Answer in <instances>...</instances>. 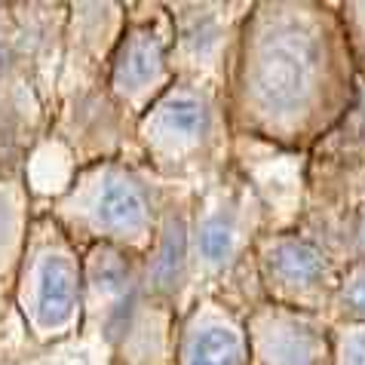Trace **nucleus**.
<instances>
[{"instance_id":"f03ea898","label":"nucleus","mask_w":365,"mask_h":365,"mask_svg":"<svg viewBox=\"0 0 365 365\" xmlns=\"http://www.w3.org/2000/svg\"><path fill=\"white\" fill-rule=\"evenodd\" d=\"M270 227V202L237 154L190 187V301L221 295L240 310L258 304L252 252Z\"/></svg>"},{"instance_id":"f3484780","label":"nucleus","mask_w":365,"mask_h":365,"mask_svg":"<svg viewBox=\"0 0 365 365\" xmlns=\"http://www.w3.org/2000/svg\"><path fill=\"white\" fill-rule=\"evenodd\" d=\"M34 212L31 178H0V295H9Z\"/></svg>"},{"instance_id":"0eeeda50","label":"nucleus","mask_w":365,"mask_h":365,"mask_svg":"<svg viewBox=\"0 0 365 365\" xmlns=\"http://www.w3.org/2000/svg\"><path fill=\"white\" fill-rule=\"evenodd\" d=\"M252 277L261 301L292 310L326 313L341 277V261L307 227L277 225L252 252Z\"/></svg>"},{"instance_id":"423d86ee","label":"nucleus","mask_w":365,"mask_h":365,"mask_svg":"<svg viewBox=\"0 0 365 365\" xmlns=\"http://www.w3.org/2000/svg\"><path fill=\"white\" fill-rule=\"evenodd\" d=\"M9 304L34 350L83 341V252L46 209L31 218Z\"/></svg>"},{"instance_id":"39448f33","label":"nucleus","mask_w":365,"mask_h":365,"mask_svg":"<svg viewBox=\"0 0 365 365\" xmlns=\"http://www.w3.org/2000/svg\"><path fill=\"white\" fill-rule=\"evenodd\" d=\"M133 138L138 163L178 187L200 185L237 154L225 93L181 77L135 120Z\"/></svg>"},{"instance_id":"aec40b11","label":"nucleus","mask_w":365,"mask_h":365,"mask_svg":"<svg viewBox=\"0 0 365 365\" xmlns=\"http://www.w3.org/2000/svg\"><path fill=\"white\" fill-rule=\"evenodd\" d=\"M341 242H344V261H365V190L347 206L341 221ZM344 264V267H347Z\"/></svg>"},{"instance_id":"1a4fd4ad","label":"nucleus","mask_w":365,"mask_h":365,"mask_svg":"<svg viewBox=\"0 0 365 365\" xmlns=\"http://www.w3.org/2000/svg\"><path fill=\"white\" fill-rule=\"evenodd\" d=\"M133 129L135 123L110 98L108 80L56 83L49 138L74 157V169L114 157L138 160Z\"/></svg>"},{"instance_id":"7ed1b4c3","label":"nucleus","mask_w":365,"mask_h":365,"mask_svg":"<svg viewBox=\"0 0 365 365\" xmlns=\"http://www.w3.org/2000/svg\"><path fill=\"white\" fill-rule=\"evenodd\" d=\"M83 252V338H93L105 365H175V307L145 289L141 258L114 246Z\"/></svg>"},{"instance_id":"a211bd4d","label":"nucleus","mask_w":365,"mask_h":365,"mask_svg":"<svg viewBox=\"0 0 365 365\" xmlns=\"http://www.w3.org/2000/svg\"><path fill=\"white\" fill-rule=\"evenodd\" d=\"M326 317L331 326H365V261L341 267Z\"/></svg>"},{"instance_id":"6e6552de","label":"nucleus","mask_w":365,"mask_h":365,"mask_svg":"<svg viewBox=\"0 0 365 365\" xmlns=\"http://www.w3.org/2000/svg\"><path fill=\"white\" fill-rule=\"evenodd\" d=\"M175 80L172 16L166 4H126V22L108 62V93L133 120L141 117Z\"/></svg>"},{"instance_id":"f257e3e1","label":"nucleus","mask_w":365,"mask_h":365,"mask_svg":"<svg viewBox=\"0 0 365 365\" xmlns=\"http://www.w3.org/2000/svg\"><path fill=\"white\" fill-rule=\"evenodd\" d=\"M362 93L338 4L261 0L240 28L225 101L237 145L307 157Z\"/></svg>"},{"instance_id":"9d476101","label":"nucleus","mask_w":365,"mask_h":365,"mask_svg":"<svg viewBox=\"0 0 365 365\" xmlns=\"http://www.w3.org/2000/svg\"><path fill=\"white\" fill-rule=\"evenodd\" d=\"M172 16V71L218 93L227 89L233 53L249 0H185L166 4Z\"/></svg>"},{"instance_id":"412c9836","label":"nucleus","mask_w":365,"mask_h":365,"mask_svg":"<svg viewBox=\"0 0 365 365\" xmlns=\"http://www.w3.org/2000/svg\"><path fill=\"white\" fill-rule=\"evenodd\" d=\"M331 365H365V326H331Z\"/></svg>"},{"instance_id":"f8f14e48","label":"nucleus","mask_w":365,"mask_h":365,"mask_svg":"<svg viewBox=\"0 0 365 365\" xmlns=\"http://www.w3.org/2000/svg\"><path fill=\"white\" fill-rule=\"evenodd\" d=\"M252 365H331V322L326 313L258 301L246 310Z\"/></svg>"},{"instance_id":"6ab92c4d","label":"nucleus","mask_w":365,"mask_h":365,"mask_svg":"<svg viewBox=\"0 0 365 365\" xmlns=\"http://www.w3.org/2000/svg\"><path fill=\"white\" fill-rule=\"evenodd\" d=\"M338 16H341L344 34H347L353 68H356L359 83L365 86V0H347V4H338Z\"/></svg>"},{"instance_id":"ddd939ff","label":"nucleus","mask_w":365,"mask_h":365,"mask_svg":"<svg viewBox=\"0 0 365 365\" xmlns=\"http://www.w3.org/2000/svg\"><path fill=\"white\" fill-rule=\"evenodd\" d=\"M175 365H252L246 310L221 295H200L178 317Z\"/></svg>"},{"instance_id":"20e7f679","label":"nucleus","mask_w":365,"mask_h":365,"mask_svg":"<svg viewBox=\"0 0 365 365\" xmlns=\"http://www.w3.org/2000/svg\"><path fill=\"white\" fill-rule=\"evenodd\" d=\"M169 187L138 160L114 157L77 166L43 209L80 249L114 246L145 258Z\"/></svg>"},{"instance_id":"2eb2a0df","label":"nucleus","mask_w":365,"mask_h":365,"mask_svg":"<svg viewBox=\"0 0 365 365\" xmlns=\"http://www.w3.org/2000/svg\"><path fill=\"white\" fill-rule=\"evenodd\" d=\"M126 22V4H68L56 83L108 80V62Z\"/></svg>"},{"instance_id":"dca6fc26","label":"nucleus","mask_w":365,"mask_h":365,"mask_svg":"<svg viewBox=\"0 0 365 365\" xmlns=\"http://www.w3.org/2000/svg\"><path fill=\"white\" fill-rule=\"evenodd\" d=\"M53 93L22 80L0 89V178H28V166L37 148L49 138Z\"/></svg>"},{"instance_id":"9b49d317","label":"nucleus","mask_w":365,"mask_h":365,"mask_svg":"<svg viewBox=\"0 0 365 365\" xmlns=\"http://www.w3.org/2000/svg\"><path fill=\"white\" fill-rule=\"evenodd\" d=\"M68 4H0V89L37 80L56 93Z\"/></svg>"},{"instance_id":"4468645a","label":"nucleus","mask_w":365,"mask_h":365,"mask_svg":"<svg viewBox=\"0 0 365 365\" xmlns=\"http://www.w3.org/2000/svg\"><path fill=\"white\" fill-rule=\"evenodd\" d=\"M190 187L172 185L163 200L154 240L141 258L145 289L185 313L190 301Z\"/></svg>"}]
</instances>
